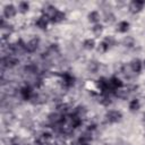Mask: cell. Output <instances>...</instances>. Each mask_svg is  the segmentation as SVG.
<instances>
[{
	"label": "cell",
	"instance_id": "obj_20",
	"mask_svg": "<svg viewBox=\"0 0 145 145\" xmlns=\"http://www.w3.org/2000/svg\"><path fill=\"white\" fill-rule=\"evenodd\" d=\"M129 109H130V111H137L138 109H139V102H138V100H133L131 102H130V104H129Z\"/></svg>",
	"mask_w": 145,
	"mask_h": 145
},
{
	"label": "cell",
	"instance_id": "obj_15",
	"mask_svg": "<svg viewBox=\"0 0 145 145\" xmlns=\"http://www.w3.org/2000/svg\"><path fill=\"white\" fill-rule=\"evenodd\" d=\"M128 28H129V24H128L127 22H120V23L118 24L117 31H118V32H121V33H125V32L128 31Z\"/></svg>",
	"mask_w": 145,
	"mask_h": 145
},
{
	"label": "cell",
	"instance_id": "obj_11",
	"mask_svg": "<svg viewBox=\"0 0 145 145\" xmlns=\"http://www.w3.org/2000/svg\"><path fill=\"white\" fill-rule=\"evenodd\" d=\"M80 123H82V119H80L79 117H77L76 114H74V116L70 117V119H69V125H70L72 128L78 127Z\"/></svg>",
	"mask_w": 145,
	"mask_h": 145
},
{
	"label": "cell",
	"instance_id": "obj_12",
	"mask_svg": "<svg viewBox=\"0 0 145 145\" xmlns=\"http://www.w3.org/2000/svg\"><path fill=\"white\" fill-rule=\"evenodd\" d=\"M122 74L125 75L126 78H133L134 75H135V72L133 71V69L130 68V66H127V65H125L122 67Z\"/></svg>",
	"mask_w": 145,
	"mask_h": 145
},
{
	"label": "cell",
	"instance_id": "obj_4",
	"mask_svg": "<svg viewBox=\"0 0 145 145\" xmlns=\"http://www.w3.org/2000/svg\"><path fill=\"white\" fill-rule=\"evenodd\" d=\"M37 45H39V39H36V37L35 39H32L28 43L25 44V50L28 51V52H34L36 50Z\"/></svg>",
	"mask_w": 145,
	"mask_h": 145
},
{
	"label": "cell",
	"instance_id": "obj_17",
	"mask_svg": "<svg viewBox=\"0 0 145 145\" xmlns=\"http://www.w3.org/2000/svg\"><path fill=\"white\" fill-rule=\"evenodd\" d=\"M87 68H88V70H89L91 72H96L97 69H99V62H97V61H94V60H93V61H89Z\"/></svg>",
	"mask_w": 145,
	"mask_h": 145
},
{
	"label": "cell",
	"instance_id": "obj_32",
	"mask_svg": "<svg viewBox=\"0 0 145 145\" xmlns=\"http://www.w3.org/2000/svg\"><path fill=\"white\" fill-rule=\"evenodd\" d=\"M144 66H145V61H144Z\"/></svg>",
	"mask_w": 145,
	"mask_h": 145
},
{
	"label": "cell",
	"instance_id": "obj_5",
	"mask_svg": "<svg viewBox=\"0 0 145 145\" xmlns=\"http://www.w3.org/2000/svg\"><path fill=\"white\" fill-rule=\"evenodd\" d=\"M96 85H97V87H99L102 92L111 91V88H110V84H109V80H106V79H104V78L99 79V80H97V83H96Z\"/></svg>",
	"mask_w": 145,
	"mask_h": 145
},
{
	"label": "cell",
	"instance_id": "obj_19",
	"mask_svg": "<svg viewBox=\"0 0 145 145\" xmlns=\"http://www.w3.org/2000/svg\"><path fill=\"white\" fill-rule=\"evenodd\" d=\"M88 20L89 22H93V23H96L100 20V16L96 11H92L89 15H88Z\"/></svg>",
	"mask_w": 145,
	"mask_h": 145
},
{
	"label": "cell",
	"instance_id": "obj_28",
	"mask_svg": "<svg viewBox=\"0 0 145 145\" xmlns=\"http://www.w3.org/2000/svg\"><path fill=\"white\" fill-rule=\"evenodd\" d=\"M101 103H103L104 105H108V104L111 103V99H110L108 95H105V96H103V97L101 99Z\"/></svg>",
	"mask_w": 145,
	"mask_h": 145
},
{
	"label": "cell",
	"instance_id": "obj_3",
	"mask_svg": "<svg viewBox=\"0 0 145 145\" xmlns=\"http://www.w3.org/2000/svg\"><path fill=\"white\" fill-rule=\"evenodd\" d=\"M143 6H144V1L134 0V1L130 2V5H129V9H130L131 12H138V11L142 10Z\"/></svg>",
	"mask_w": 145,
	"mask_h": 145
},
{
	"label": "cell",
	"instance_id": "obj_7",
	"mask_svg": "<svg viewBox=\"0 0 145 145\" xmlns=\"http://www.w3.org/2000/svg\"><path fill=\"white\" fill-rule=\"evenodd\" d=\"M3 14H5V16L7 18H11V17H14L16 15V9H15V7L12 5H7L5 7V9H3Z\"/></svg>",
	"mask_w": 145,
	"mask_h": 145
},
{
	"label": "cell",
	"instance_id": "obj_16",
	"mask_svg": "<svg viewBox=\"0 0 145 145\" xmlns=\"http://www.w3.org/2000/svg\"><path fill=\"white\" fill-rule=\"evenodd\" d=\"M75 114L82 119V118H84L86 116V109L84 106H77L75 109Z\"/></svg>",
	"mask_w": 145,
	"mask_h": 145
},
{
	"label": "cell",
	"instance_id": "obj_30",
	"mask_svg": "<svg viewBox=\"0 0 145 145\" xmlns=\"http://www.w3.org/2000/svg\"><path fill=\"white\" fill-rule=\"evenodd\" d=\"M143 122L145 123V114H144V117H143Z\"/></svg>",
	"mask_w": 145,
	"mask_h": 145
},
{
	"label": "cell",
	"instance_id": "obj_14",
	"mask_svg": "<svg viewBox=\"0 0 145 145\" xmlns=\"http://www.w3.org/2000/svg\"><path fill=\"white\" fill-rule=\"evenodd\" d=\"M46 25H48V20L45 19V17H40L36 20V26L40 27L41 29H45L46 28Z\"/></svg>",
	"mask_w": 145,
	"mask_h": 145
},
{
	"label": "cell",
	"instance_id": "obj_27",
	"mask_svg": "<svg viewBox=\"0 0 145 145\" xmlns=\"http://www.w3.org/2000/svg\"><path fill=\"white\" fill-rule=\"evenodd\" d=\"M108 49H109V44H108L106 42H102V43L100 44L99 51H102V52H104V51H106Z\"/></svg>",
	"mask_w": 145,
	"mask_h": 145
},
{
	"label": "cell",
	"instance_id": "obj_1",
	"mask_svg": "<svg viewBox=\"0 0 145 145\" xmlns=\"http://www.w3.org/2000/svg\"><path fill=\"white\" fill-rule=\"evenodd\" d=\"M1 63H2V67H8V68H10V67L16 66V65L18 63V60H17V58H15V57H12V56H8V57H6V58H2Z\"/></svg>",
	"mask_w": 145,
	"mask_h": 145
},
{
	"label": "cell",
	"instance_id": "obj_8",
	"mask_svg": "<svg viewBox=\"0 0 145 145\" xmlns=\"http://www.w3.org/2000/svg\"><path fill=\"white\" fill-rule=\"evenodd\" d=\"M20 95L24 100H31L32 97V89L29 86H25L20 89Z\"/></svg>",
	"mask_w": 145,
	"mask_h": 145
},
{
	"label": "cell",
	"instance_id": "obj_26",
	"mask_svg": "<svg viewBox=\"0 0 145 145\" xmlns=\"http://www.w3.org/2000/svg\"><path fill=\"white\" fill-rule=\"evenodd\" d=\"M104 19H105L106 23H112L114 20V16L111 12H109V14H105V18Z\"/></svg>",
	"mask_w": 145,
	"mask_h": 145
},
{
	"label": "cell",
	"instance_id": "obj_24",
	"mask_svg": "<svg viewBox=\"0 0 145 145\" xmlns=\"http://www.w3.org/2000/svg\"><path fill=\"white\" fill-rule=\"evenodd\" d=\"M123 44H125L126 46H133V44H134V39L130 37V36L125 37V39H123Z\"/></svg>",
	"mask_w": 145,
	"mask_h": 145
},
{
	"label": "cell",
	"instance_id": "obj_23",
	"mask_svg": "<svg viewBox=\"0 0 145 145\" xmlns=\"http://www.w3.org/2000/svg\"><path fill=\"white\" fill-rule=\"evenodd\" d=\"M116 95L118 96V97H120V99H126L127 96H128V92H127V89H120V91H118V92H116Z\"/></svg>",
	"mask_w": 145,
	"mask_h": 145
},
{
	"label": "cell",
	"instance_id": "obj_13",
	"mask_svg": "<svg viewBox=\"0 0 145 145\" xmlns=\"http://www.w3.org/2000/svg\"><path fill=\"white\" fill-rule=\"evenodd\" d=\"M130 68L133 69L134 72H139L140 71V68H142V63L138 59H134L130 63Z\"/></svg>",
	"mask_w": 145,
	"mask_h": 145
},
{
	"label": "cell",
	"instance_id": "obj_6",
	"mask_svg": "<svg viewBox=\"0 0 145 145\" xmlns=\"http://www.w3.org/2000/svg\"><path fill=\"white\" fill-rule=\"evenodd\" d=\"M57 9L53 7V6H48V7H45L44 9H43V14L45 15V17H48V18H50L51 20H52V18L54 17V15L57 14Z\"/></svg>",
	"mask_w": 145,
	"mask_h": 145
},
{
	"label": "cell",
	"instance_id": "obj_9",
	"mask_svg": "<svg viewBox=\"0 0 145 145\" xmlns=\"http://www.w3.org/2000/svg\"><path fill=\"white\" fill-rule=\"evenodd\" d=\"M109 84H110V88H111V91L122 86V83H121V80H120L118 77H112V78L109 80Z\"/></svg>",
	"mask_w": 145,
	"mask_h": 145
},
{
	"label": "cell",
	"instance_id": "obj_10",
	"mask_svg": "<svg viewBox=\"0 0 145 145\" xmlns=\"http://www.w3.org/2000/svg\"><path fill=\"white\" fill-rule=\"evenodd\" d=\"M62 78H63V85L66 86V87H70V86H72V84H74V77L71 76V75H69V74H63L62 75Z\"/></svg>",
	"mask_w": 145,
	"mask_h": 145
},
{
	"label": "cell",
	"instance_id": "obj_21",
	"mask_svg": "<svg viewBox=\"0 0 145 145\" xmlns=\"http://www.w3.org/2000/svg\"><path fill=\"white\" fill-rule=\"evenodd\" d=\"M102 32H103V27L101 25H95L93 27V33H94L95 36H100L102 34Z\"/></svg>",
	"mask_w": 145,
	"mask_h": 145
},
{
	"label": "cell",
	"instance_id": "obj_22",
	"mask_svg": "<svg viewBox=\"0 0 145 145\" xmlns=\"http://www.w3.org/2000/svg\"><path fill=\"white\" fill-rule=\"evenodd\" d=\"M84 48H85V49H87V50L93 49V48H94V41H93V40H91V39L86 40V41L84 42Z\"/></svg>",
	"mask_w": 145,
	"mask_h": 145
},
{
	"label": "cell",
	"instance_id": "obj_29",
	"mask_svg": "<svg viewBox=\"0 0 145 145\" xmlns=\"http://www.w3.org/2000/svg\"><path fill=\"white\" fill-rule=\"evenodd\" d=\"M59 111H60V112H63V113H67V111H68V106L63 104V105L59 106Z\"/></svg>",
	"mask_w": 145,
	"mask_h": 145
},
{
	"label": "cell",
	"instance_id": "obj_2",
	"mask_svg": "<svg viewBox=\"0 0 145 145\" xmlns=\"http://www.w3.org/2000/svg\"><path fill=\"white\" fill-rule=\"evenodd\" d=\"M121 113L119 112V111H109L108 113H106V116H105V118H106V120L109 121V122H118V121H120V119H121Z\"/></svg>",
	"mask_w": 145,
	"mask_h": 145
},
{
	"label": "cell",
	"instance_id": "obj_25",
	"mask_svg": "<svg viewBox=\"0 0 145 145\" xmlns=\"http://www.w3.org/2000/svg\"><path fill=\"white\" fill-rule=\"evenodd\" d=\"M19 10H20V12H26V11L28 10V3L22 1V2L19 3Z\"/></svg>",
	"mask_w": 145,
	"mask_h": 145
},
{
	"label": "cell",
	"instance_id": "obj_18",
	"mask_svg": "<svg viewBox=\"0 0 145 145\" xmlns=\"http://www.w3.org/2000/svg\"><path fill=\"white\" fill-rule=\"evenodd\" d=\"M63 19H65V14L58 10V11H57V14L54 15V17L52 18V22H56V23H60V22H62Z\"/></svg>",
	"mask_w": 145,
	"mask_h": 145
},
{
	"label": "cell",
	"instance_id": "obj_31",
	"mask_svg": "<svg viewBox=\"0 0 145 145\" xmlns=\"http://www.w3.org/2000/svg\"><path fill=\"white\" fill-rule=\"evenodd\" d=\"M80 145H87V144H80Z\"/></svg>",
	"mask_w": 145,
	"mask_h": 145
}]
</instances>
